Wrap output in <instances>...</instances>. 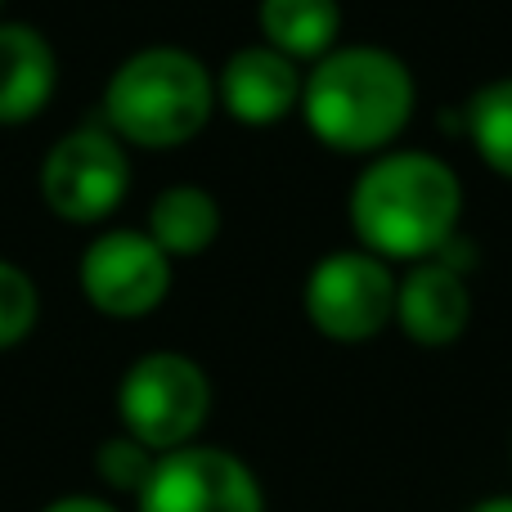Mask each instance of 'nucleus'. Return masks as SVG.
Returning <instances> with one entry per match:
<instances>
[{
	"label": "nucleus",
	"mask_w": 512,
	"mask_h": 512,
	"mask_svg": "<svg viewBox=\"0 0 512 512\" xmlns=\"http://www.w3.org/2000/svg\"><path fill=\"white\" fill-rule=\"evenodd\" d=\"M463 185L454 167L423 149H382L351 185V230L382 261H427L459 234Z\"/></svg>",
	"instance_id": "obj_1"
},
{
	"label": "nucleus",
	"mask_w": 512,
	"mask_h": 512,
	"mask_svg": "<svg viewBox=\"0 0 512 512\" xmlns=\"http://www.w3.org/2000/svg\"><path fill=\"white\" fill-rule=\"evenodd\" d=\"M418 104L414 72L382 45H333L301 81V117L333 153L373 158L405 135Z\"/></svg>",
	"instance_id": "obj_2"
},
{
	"label": "nucleus",
	"mask_w": 512,
	"mask_h": 512,
	"mask_svg": "<svg viewBox=\"0 0 512 512\" xmlns=\"http://www.w3.org/2000/svg\"><path fill=\"white\" fill-rule=\"evenodd\" d=\"M216 113V72L180 45H144L104 86V126L126 149H180Z\"/></svg>",
	"instance_id": "obj_3"
},
{
	"label": "nucleus",
	"mask_w": 512,
	"mask_h": 512,
	"mask_svg": "<svg viewBox=\"0 0 512 512\" xmlns=\"http://www.w3.org/2000/svg\"><path fill=\"white\" fill-rule=\"evenodd\" d=\"M212 418V378L185 351H144L117 382V423L153 454L194 445Z\"/></svg>",
	"instance_id": "obj_4"
},
{
	"label": "nucleus",
	"mask_w": 512,
	"mask_h": 512,
	"mask_svg": "<svg viewBox=\"0 0 512 512\" xmlns=\"http://www.w3.org/2000/svg\"><path fill=\"white\" fill-rule=\"evenodd\" d=\"M306 319L319 337L342 346L373 342L396 315V274L391 261L364 248H337L319 256L301 288Z\"/></svg>",
	"instance_id": "obj_5"
},
{
	"label": "nucleus",
	"mask_w": 512,
	"mask_h": 512,
	"mask_svg": "<svg viewBox=\"0 0 512 512\" xmlns=\"http://www.w3.org/2000/svg\"><path fill=\"white\" fill-rule=\"evenodd\" d=\"M131 194V153L99 126L59 135L41 162V198L63 225H104Z\"/></svg>",
	"instance_id": "obj_6"
},
{
	"label": "nucleus",
	"mask_w": 512,
	"mask_h": 512,
	"mask_svg": "<svg viewBox=\"0 0 512 512\" xmlns=\"http://www.w3.org/2000/svg\"><path fill=\"white\" fill-rule=\"evenodd\" d=\"M171 256L149 239V230H99L77 261V288L90 310L108 319H144L171 292Z\"/></svg>",
	"instance_id": "obj_7"
},
{
	"label": "nucleus",
	"mask_w": 512,
	"mask_h": 512,
	"mask_svg": "<svg viewBox=\"0 0 512 512\" xmlns=\"http://www.w3.org/2000/svg\"><path fill=\"white\" fill-rule=\"evenodd\" d=\"M135 504L140 512H265V490L239 454L194 441L158 454Z\"/></svg>",
	"instance_id": "obj_8"
},
{
	"label": "nucleus",
	"mask_w": 512,
	"mask_h": 512,
	"mask_svg": "<svg viewBox=\"0 0 512 512\" xmlns=\"http://www.w3.org/2000/svg\"><path fill=\"white\" fill-rule=\"evenodd\" d=\"M301 63L279 54L274 45H243L216 72V108L239 126H279L301 108Z\"/></svg>",
	"instance_id": "obj_9"
},
{
	"label": "nucleus",
	"mask_w": 512,
	"mask_h": 512,
	"mask_svg": "<svg viewBox=\"0 0 512 512\" xmlns=\"http://www.w3.org/2000/svg\"><path fill=\"white\" fill-rule=\"evenodd\" d=\"M472 319V292L459 265L445 256H427V261L409 265L405 279H396V315L400 333L418 346H450L463 337Z\"/></svg>",
	"instance_id": "obj_10"
},
{
	"label": "nucleus",
	"mask_w": 512,
	"mask_h": 512,
	"mask_svg": "<svg viewBox=\"0 0 512 512\" xmlns=\"http://www.w3.org/2000/svg\"><path fill=\"white\" fill-rule=\"evenodd\" d=\"M59 90V54L32 23L0 18V126H27Z\"/></svg>",
	"instance_id": "obj_11"
},
{
	"label": "nucleus",
	"mask_w": 512,
	"mask_h": 512,
	"mask_svg": "<svg viewBox=\"0 0 512 512\" xmlns=\"http://www.w3.org/2000/svg\"><path fill=\"white\" fill-rule=\"evenodd\" d=\"M261 41L297 63H315L342 36V0H261L256 5Z\"/></svg>",
	"instance_id": "obj_12"
},
{
	"label": "nucleus",
	"mask_w": 512,
	"mask_h": 512,
	"mask_svg": "<svg viewBox=\"0 0 512 512\" xmlns=\"http://www.w3.org/2000/svg\"><path fill=\"white\" fill-rule=\"evenodd\" d=\"M144 230L171 261L203 256L221 234V203L203 185H167L149 203V225Z\"/></svg>",
	"instance_id": "obj_13"
},
{
	"label": "nucleus",
	"mask_w": 512,
	"mask_h": 512,
	"mask_svg": "<svg viewBox=\"0 0 512 512\" xmlns=\"http://www.w3.org/2000/svg\"><path fill=\"white\" fill-rule=\"evenodd\" d=\"M463 131L495 176L512 180V77H495L468 99Z\"/></svg>",
	"instance_id": "obj_14"
},
{
	"label": "nucleus",
	"mask_w": 512,
	"mask_h": 512,
	"mask_svg": "<svg viewBox=\"0 0 512 512\" xmlns=\"http://www.w3.org/2000/svg\"><path fill=\"white\" fill-rule=\"evenodd\" d=\"M41 324V288L18 261L0 256V351H14Z\"/></svg>",
	"instance_id": "obj_15"
},
{
	"label": "nucleus",
	"mask_w": 512,
	"mask_h": 512,
	"mask_svg": "<svg viewBox=\"0 0 512 512\" xmlns=\"http://www.w3.org/2000/svg\"><path fill=\"white\" fill-rule=\"evenodd\" d=\"M153 463H158V454H153L149 445L126 436V432H117V436H108V441H99L95 477L104 481L113 495H140L149 472H153Z\"/></svg>",
	"instance_id": "obj_16"
},
{
	"label": "nucleus",
	"mask_w": 512,
	"mask_h": 512,
	"mask_svg": "<svg viewBox=\"0 0 512 512\" xmlns=\"http://www.w3.org/2000/svg\"><path fill=\"white\" fill-rule=\"evenodd\" d=\"M41 512H122V508L104 495H59V499H50Z\"/></svg>",
	"instance_id": "obj_17"
},
{
	"label": "nucleus",
	"mask_w": 512,
	"mask_h": 512,
	"mask_svg": "<svg viewBox=\"0 0 512 512\" xmlns=\"http://www.w3.org/2000/svg\"><path fill=\"white\" fill-rule=\"evenodd\" d=\"M468 512H512V495H490L481 504H472Z\"/></svg>",
	"instance_id": "obj_18"
},
{
	"label": "nucleus",
	"mask_w": 512,
	"mask_h": 512,
	"mask_svg": "<svg viewBox=\"0 0 512 512\" xmlns=\"http://www.w3.org/2000/svg\"><path fill=\"white\" fill-rule=\"evenodd\" d=\"M0 9H5V0H0Z\"/></svg>",
	"instance_id": "obj_19"
}]
</instances>
